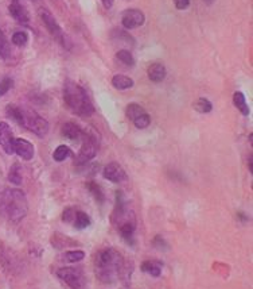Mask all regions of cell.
<instances>
[{
    "label": "cell",
    "mask_w": 253,
    "mask_h": 289,
    "mask_svg": "<svg viewBox=\"0 0 253 289\" xmlns=\"http://www.w3.org/2000/svg\"><path fill=\"white\" fill-rule=\"evenodd\" d=\"M162 264L157 261H144L141 264V270L152 277H159L162 273Z\"/></svg>",
    "instance_id": "obj_17"
},
{
    "label": "cell",
    "mask_w": 253,
    "mask_h": 289,
    "mask_svg": "<svg viewBox=\"0 0 253 289\" xmlns=\"http://www.w3.org/2000/svg\"><path fill=\"white\" fill-rule=\"evenodd\" d=\"M174 4L178 10H186L190 6V0H174Z\"/></svg>",
    "instance_id": "obj_33"
},
{
    "label": "cell",
    "mask_w": 253,
    "mask_h": 289,
    "mask_svg": "<svg viewBox=\"0 0 253 289\" xmlns=\"http://www.w3.org/2000/svg\"><path fill=\"white\" fill-rule=\"evenodd\" d=\"M85 258V253L82 250H72V251H66L62 260L69 262V264H76V262L82 261Z\"/></svg>",
    "instance_id": "obj_19"
},
{
    "label": "cell",
    "mask_w": 253,
    "mask_h": 289,
    "mask_svg": "<svg viewBox=\"0 0 253 289\" xmlns=\"http://www.w3.org/2000/svg\"><path fill=\"white\" fill-rule=\"evenodd\" d=\"M15 153L20 158L30 161V159H33V157H34V146L27 139L18 138V139H15Z\"/></svg>",
    "instance_id": "obj_12"
},
{
    "label": "cell",
    "mask_w": 253,
    "mask_h": 289,
    "mask_svg": "<svg viewBox=\"0 0 253 289\" xmlns=\"http://www.w3.org/2000/svg\"><path fill=\"white\" fill-rule=\"evenodd\" d=\"M6 112L18 125L34 133L35 135L45 136L49 133V122L30 108H22L15 104H10L7 106Z\"/></svg>",
    "instance_id": "obj_3"
},
{
    "label": "cell",
    "mask_w": 253,
    "mask_h": 289,
    "mask_svg": "<svg viewBox=\"0 0 253 289\" xmlns=\"http://www.w3.org/2000/svg\"><path fill=\"white\" fill-rule=\"evenodd\" d=\"M104 177L112 182H123L127 180V173L117 162H111L104 168Z\"/></svg>",
    "instance_id": "obj_11"
},
{
    "label": "cell",
    "mask_w": 253,
    "mask_h": 289,
    "mask_svg": "<svg viewBox=\"0 0 253 289\" xmlns=\"http://www.w3.org/2000/svg\"><path fill=\"white\" fill-rule=\"evenodd\" d=\"M8 11L11 14V17L18 21L19 23H27L30 21V18H28V12L27 10L24 8V7L18 1V0H14L10 7H8Z\"/></svg>",
    "instance_id": "obj_13"
},
{
    "label": "cell",
    "mask_w": 253,
    "mask_h": 289,
    "mask_svg": "<svg viewBox=\"0 0 253 289\" xmlns=\"http://www.w3.org/2000/svg\"><path fill=\"white\" fill-rule=\"evenodd\" d=\"M194 108L197 110L198 112L208 113V112H210V111H212L213 106H212V103L209 102L208 99H205V97H201V99H198L197 102L194 103Z\"/></svg>",
    "instance_id": "obj_25"
},
{
    "label": "cell",
    "mask_w": 253,
    "mask_h": 289,
    "mask_svg": "<svg viewBox=\"0 0 253 289\" xmlns=\"http://www.w3.org/2000/svg\"><path fill=\"white\" fill-rule=\"evenodd\" d=\"M62 134L70 141H81L84 136V131L81 130L78 125H76L73 122H68L62 126Z\"/></svg>",
    "instance_id": "obj_14"
},
{
    "label": "cell",
    "mask_w": 253,
    "mask_h": 289,
    "mask_svg": "<svg viewBox=\"0 0 253 289\" xmlns=\"http://www.w3.org/2000/svg\"><path fill=\"white\" fill-rule=\"evenodd\" d=\"M134 80L128 77V76H124V74H115L112 79V85L118 89V91H124V89H130L134 87Z\"/></svg>",
    "instance_id": "obj_16"
},
{
    "label": "cell",
    "mask_w": 253,
    "mask_h": 289,
    "mask_svg": "<svg viewBox=\"0 0 253 289\" xmlns=\"http://www.w3.org/2000/svg\"><path fill=\"white\" fill-rule=\"evenodd\" d=\"M112 223L117 227V230L125 224H136L135 212L128 208L127 203L123 200V195L120 192H117V203L112 214Z\"/></svg>",
    "instance_id": "obj_5"
},
{
    "label": "cell",
    "mask_w": 253,
    "mask_h": 289,
    "mask_svg": "<svg viewBox=\"0 0 253 289\" xmlns=\"http://www.w3.org/2000/svg\"><path fill=\"white\" fill-rule=\"evenodd\" d=\"M63 100L66 106L77 115L90 116L95 112V107L86 91L72 80H68L63 85Z\"/></svg>",
    "instance_id": "obj_4"
},
{
    "label": "cell",
    "mask_w": 253,
    "mask_h": 289,
    "mask_svg": "<svg viewBox=\"0 0 253 289\" xmlns=\"http://www.w3.org/2000/svg\"><path fill=\"white\" fill-rule=\"evenodd\" d=\"M166 74H167V70L164 68L163 64L155 63L152 64L151 67L148 68V77L154 83H160L166 79Z\"/></svg>",
    "instance_id": "obj_15"
},
{
    "label": "cell",
    "mask_w": 253,
    "mask_h": 289,
    "mask_svg": "<svg viewBox=\"0 0 253 289\" xmlns=\"http://www.w3.org/2000/svg\"><path fill=\"white\" fill-rule=\"evenodd\" d=\"M97 153V142L96 138L88 134H84L82 136V146L79 149V153L76 158V164L84 165L89 162L90 159L95 158Z\"/></svg>",
    "instance_id": "obj_8"
},
{
    "label": "cell",
    "mask_w": 253,
    "mask_h": 289,
    "mask_svg": "<svg viewBox=\"0 0 253 289\" xmlns=\"http://www.w3.org/2000/svg\"><path fill=\"white\" fill-rule=\"evenodd\" d=\"M76 214H77V211L74 210V208H72V207H69V208H66V210L63 211V214H62V221L68 222V223L74 222V219H76Z\"/></svg>",
    "instance_id": "obj_32"
},
{
    "label": "cell",
    "mask_w": 253,
    "mask_h": 289,
    "mask_svg": "<svg viewBox=\"0 0 253 289\" xmlns=\"http://www.w3.org/2000/svg\"><path fill=\"white\" fill-rule=\"evenodd\" d=\"M233 103H234L237 110H238L242 115H245V116L249 115V107H248L247 104V99H245L242 92H236V93L233 95Z\"/></svg>",
    "instance_id": "obj_18"
},
{
    "label": "cell",
    "mask_w": 253,
    "mask_h": 289,
    "mask_svg": "<svg viewBox=\"0 0 253 289\" xmlns=\"http://www.w3.org/2000/svg\"><path fill=\"white\" fill-rule=\"evenodd\" d=\"M70 154H72V150H70L69 146H66V145H59V146L54 150L53 158H54V161H57V162H62V161H65V159L68 158Z\"/></svg>",
    "instance_id": "obj_21"
},
{
    "label": "cell",
    "mask_w": 253,
    "mask_h": 289,
    "mask_svg": "<svg viewBox=\"0 0 253 289\" xmlns=\"http://www.w3.org/2000/svg\"><path fill=\"white\" fill-rule=\"evenodd\" d=\"M10 56V44L6 35L0 31V58H7Z\"/></svg>",
    "instance_id": "obj_28"
},
{
    "label": "cell",
    "mask_w": 253,
    "mask_h": 289,
    "mask_svg": "<svg viewBox=\"0 0 253 289\" xmlns=\"http://www.w3.org/2000/svg\"><path fill=\"white\" fill-rule=\"evenodd\" d=\"M249 172L253 173V166H252V154L249 156Z\"/></svg>",
    "instance_id": "obj_35"
},
{
    "label": "cell",
    "mask_w": 253,
    "mask_h": 289,
    "mask_svg": "<svg viewBox=\"0 0 253 289\" xmlns=\"http://www.w3.org/2000/svg\"><path fill=\"white\" fill-rule=\"evenodd\" d=\"M101 3L105 8H111L113 6V3H115V0H101Z\"/></svg>",
    "instance_id": "obj_34"
},
{
    "label": "cell",
    "mask_w": 253,
    "mask_h": 289,
    "mask_svg": "<svg viewBox=\"0 0 253 289\" xmlns=\"http://www.w3.org/2000/svg\"><path fill=\"white\" fill-rule=\"evenodd\" d=\"M28 42V35L24 31H17L12 35V44L17 46H24Z\"/></svg>",
    "instance_id": "obj_30"
},
{
    "label": "cell",
    "mask_w": 253,
    "mask_h": 289,
    "mask_svg": "<svg viewBox=\"0 0 253 289\" xmlns=\"http://www.w3.org/2000/svg\"><path fill=\"white\" fill-rule=\"evenodd\" d=\"M12 85H14V81L10 77H4V79L1 80L0 81V97L4 96L7 92L11 89Z\"/></svg>",
    "instance_id": "obj_31"
},
{
    "label": "cell",
    "mask_w": 253,
    "mask_h": 289,
    "mask_svg": "<svg viewBox=\"0 0 253 289\" xmlns=\"http://www.w3.org/2000/svg\"><path fill=\"white\" fill-rule=\"evenodd\" d=\"M74 227L78 228V230H82V228H86V227L90 226V218L82 211H77L76 214V219H74Z\"/></svg>",
    "instance_id": "obj_20"
},
{
    "label": "cell",
    "mask_w": 253,
    "mask_h": 289,
    "mask_svg": "<svg viewBox=\"0 0 253 289\" xmlns=\"http://www.w3.org/2000/svg\"><path fill=\"white\" fill-rule=\"evenodd\" d=\"M0 146L7 154L15 153V138L11 127L6 122H0Z\"/></svg>",
    "instance_id": "obj_10"
},
{
    "label": "cell",
    "mask_w": 253,
    "mask_h": 289,
    "mask_svg": "<svg viewBox=\"0 0 253 289\" xmlns=\"http://www.w3.org/2000/svg\"><path fill=\"white\" fill-rule=\"evenodd\" d=\"M203 1H206V3H208V4H212V3H213L214 0H203Z\"/></svg>",
    "instance_id": "obj_36"
},
{
    "label": "cell",
    "mask_w": 253,
    "mask_h": 289,
    "mask_svg": "<svg viewBox=\"0 0 253 289\" xmlns=\"http://www.w3.org/2000/svg\"><path fill=\"white\" fill-rule=\"evenodd\" d=\"M86 187H88V189L92 192V195L95 196V199H96L97 201L102 203V201L105 200V196H104V192H102L101 187H100V185H97L96 182H88V184H86Z\"/></svg>",
    "instance_id": "obj_27"
},
{
    "label": "cell",
    "mask_w": 253,
    "mask_h": 289,
    "mask_svg": "<svg viewBox=\"0 0 253 289\" xmlns=\"http://www.w3.org/2000/svg\"><path fill=\"white\" fill-rule=\"evenodd\" d=\"M116 57H117V60L120 63H123L124 65H127V67H134V65H135V58L131 54V51L118 50Z\"/></svg>",
    "instance_id": "obj_24"
},
{
    "label": "cell",
    "mask_w": 253,
    "mask_h": 289,
    "mask_svg": "<svg viewBox=\"0 0 253 289\" xmlns=\"http://www.w3.org/2000/svg\"><path fill=\"white\" fill-rule=\"evenodd\" d=\"M112 38L117 41V42H120L121 45H130V42H134L132 37L130 34H127L123 30H115L112 34Z\"/></svg>",
    "instance_id": "obj_26"
},
{
    "label": "cell",
    "mask_w": 253,
    "mask_h": 289,
    "mask_svg": "<svg viewBox=\"0 0 253 289\" xmlns=\"http://www.w3.org/2000/svg\"><path fill=\"white\" fill-rule=\"evenodd\" d=\"M144 21H146L144 14L140 10H136V8L125 10L121 15V23H123L124 27L128 28V30L140 27L144 24Z\"/></svg>",
    "instance_id": "obj_9"
},
{
    "label": "cell",
    "mask_w": 253,
    "mask_h": 289,
    "mask_svg": "<svg viewBox=\"0 0 253 289\" xmlns=\"http://www.w3.org/2000/svg\"><path fill=\"white\" fill-rule=\"evenodd\" d=\"M150 123H151V118H150V115L147 112L143 113L139 118H136V119L134 120V125H135L137 129H140V130L147 129V127L150 126Z\"/></svg>",
    "instance_id": "obj_29"
},
{
    "label": "cell",
    "mask_w": 253,
    "mask_h": 289,
    "mask_svg": "<svg viewBox=\"0 0 253 289\" xmlns=\"http://www.w3.org/2000/svg\"><path fill=\"white\" fill-rule=\"evenodd\" d=\"M39 17L40 19L43 21L45 23V26L47 27V30L50 31V34L56 38L59 44H61L63 47H68L70 49V46L68 45V42H66V37L63 34V31H62V28L59 27V24L56 21V18L53 17L50 14V11H47V10H40L39 11Z\"/></svg>",
    "instance_id": "obj_7"
},
{
    "label": "cell",
    "mask_w": 253,
    "mask_h": 289,
    "mask_svg": "<svg viewBox=\"0 0 253 289\" xmlns=\"http://www.w3.org/2000/svg\"><path fill=\"white\" fill-rule=\"evenodd\" d=\"M8 180L15 184V185H19L22 184V168L19 164H14L10 169V173H8Z\"/></svg>",
    "instance_id": "obj_22"
},
{
    "label": "cell",
    "mask_w": 253,
    "mask_h": 289,
    "mask_svg": "<svg viewBox=\"0 0 253 289\" xmlns=\"http://www.w3.org/2000/svg\"><path fill=\"white\" fill-rule=\"evenodd\" d=\"M124 267L123 255L113 247L100 250L95 260L96 276L102 283H113Z\"/></svg>",
    "instance_id": "obj_1"
},
{
    "label": "cell",
    "mask_w": 253,
    "mask_h": 289,
    "mask_svg": "<svg viewBox=\"0 0 253 289\" xmlns=\"http://www.w3.org/2000/svg\"><path fill=\"white\" fill-rule=\"evenodd\" d=\"M27 198L20 189H6L0 193V215L18 223L27 215Z\"/></svg>",
    "instance_id": "obj_2"
},
{
    "label": "cell",
    "mask_w": 253,
    "mask_h": 289,
    "mask_svg": "<svg viewBox=\"0 0 253 289\" xmlns=\"http://www.w3.org/2000/svg\"><path fill=\"white\" fill-rule=\"evenodd\" d=\"M58 278L63 281L72 289H85L86 281H85L84 272L79 267H63L57 270Z\"/></svg>",
    "instance_id": "obj_6"
},
{
    "label": "cell",
    "mask_w": 253,
    "mask_h": 289,
    "mask_svg": "<svg viewBox=\"0 0 253 289\" xmlns=\"http://www.w3.org/2000/svg\"><path fill=\"white\" fill-rule=\"evenodd\" d=\"M143 113H146V110L139 106V104H136V103H132L130 104L128 107H127V116H128V119H131L132 122L136 119V118H139L140 115Z\"/></svg>",
    "instance_id": "obj_23"
}]
</instances>
